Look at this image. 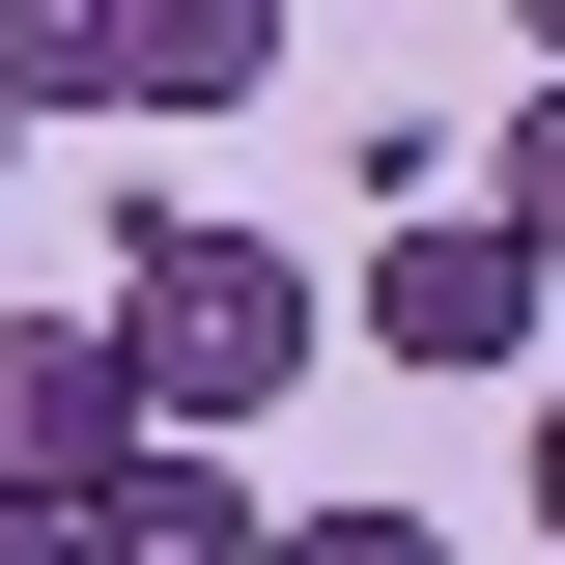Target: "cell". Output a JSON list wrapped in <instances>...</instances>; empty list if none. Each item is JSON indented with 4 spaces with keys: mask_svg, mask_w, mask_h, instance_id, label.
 <instances>
[{
    "mask_svg": "<svg viewBox=\"0 0 565 565\" xmlns=\"http://www.w3.org/2000/svg\"><path fill=\"white\" fill-rule=\"evenodd\" d=\"M481 226H509V255H537V311H565V85H537V114L481 141Z\"/></svg>",
    "mask_w": 565,
    "mask_h": 565,
    "instance_id": "5",
    "label": "cell"
},
{
    "mask_svg": "<svg viewBox=\"0 0 565 565\" xmlns=\"http://www.w3.org/2000/svg\"><path fill=\"white\" fill-rule=\"evenodd\" d=\"M340 340L367 367H537V255H509V226H396V255L340 282Z\"/></svg>",
    "mask_w": 565,
    "mask_h": 565,
    "instance_id": "2",
    "label": "cell"
},
{
    "mask_svg": "<svg viewBox=\"0 0 565 565\" xmlns=\"http://www.w3.org/2000/svg\"><path fill=\"white\" fill-rule=\"evenodd\" d=\"M0 565H57V509H0Z\"/></svg>",
    "mask_w": 565,
    "mask_h": 565,
    "instance_id": "8",
    "label": "cell"
},
{
    "mask_svg": "<svg viewBox=\"0 0 565 565\" xmlns=\"http://www.w3.org/2000/svg\"><path fill=\"white\" fill-rule=\"evenodd\" d=\"M141 452V396H114V340L85 311H0V509H85Z\"/></svg>",
    "mask_w": 565,
    "mask_h": 565,
    "instance_id": "3",
    "label": "cell"
},
{
    "mask_svg": "<svg viewBox=\"0 0 565 565\" xmlns=\"http://www.w3.org/2000/svg\"><path fill=\"white\" fill-rule=\"evenodd\" d=\"M85 340H114V396H141V452H226V424L282 396V367L340 340V282L282 255V226H114V282H85Z\"/></svg>",
    "mask_w": 565,
    "mask_h": 565,
    "instance_id": "1",
    "label": "cell"
},
{
    "mask_svg": "<svg viewBox=\"0 0 565 565\" xmlns=\"http://www.w3.org/2000/svg\"><path fill=\"white\" fill-rule=\"evenodd\" d=\"M537 565H565V396H537Z\"/></svg>",
    "mask_w": 565,
    "mask_h": 565,
    "instance_id": "7",
    "label": "cell"
},
{
    "mask_svg": "<svg viewBox=\"0 0 565 565\" xmlns=\"http://www.w3.org/2000/svg\"><path fill=\"white\" fill-rule=\"evenodd\" d=\"M255 537H282V509L226 481V452H114V481L57 509V565H255Z\"/></svg>",
    "mask_w": 565,
    "mask_h": 565,
    "instance_id": "4",
    "label": "cell"
},
{
    "mask_svg": "<svg viewBox=\"0 0 565 565\" xmlns=\"http://www.w3.org/2000/svg\"><path fill=\"white\" fill-rule=\"evenodd\" d=\"M0 170H29V85H0Z\"/></svg>",
    "mask_w": 565,
    "mask_h": 565,
    "instance_id": "9",
    "label": "cell"
},
{
    "mask_svg": "<svg viewBox=\"0 0 565 565\" xmlns=\"http://www.w3.org/2000/svg\"><path fill=\"white\" fill-rule=\"evenodd\" d=\"M255 565H452V537H424V509H282Z\"/></svg>",
    "mask_w": 565,
    "mask_h": 565,
    "instance_id": "6",
    "label": "cell"
}]
</instances>
